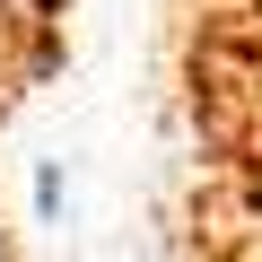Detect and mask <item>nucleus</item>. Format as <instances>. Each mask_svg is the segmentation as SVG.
<instances>
[{"label": "nucleus", "instance_id": "f03ea898", "mask_svg": "<svg viewBox=\"0 0 262 262\" xmlns=\"http://www.w3.org/2000/svg\"><path fill=\"white\" fill-rule=\"evenodd\" d=\"M0 262H9V236H0Z\"/></svg>", "mask_w": 262, "mask_h": 262}, {"label": "nucleus", "instance_id": "f257e3e1", "mask_svg": "<svg viewBox=\"0 0 262 262\" xmlns=\"http://www.w3.org/2000/svg\"><path fill=\"white\" fill-rule=\"evenodd\" d=\"M184 96L210 131H245L262 114V0H175Z\"/></svg>", "mask_w": 262, "mask_h": 262}]
</instances>
